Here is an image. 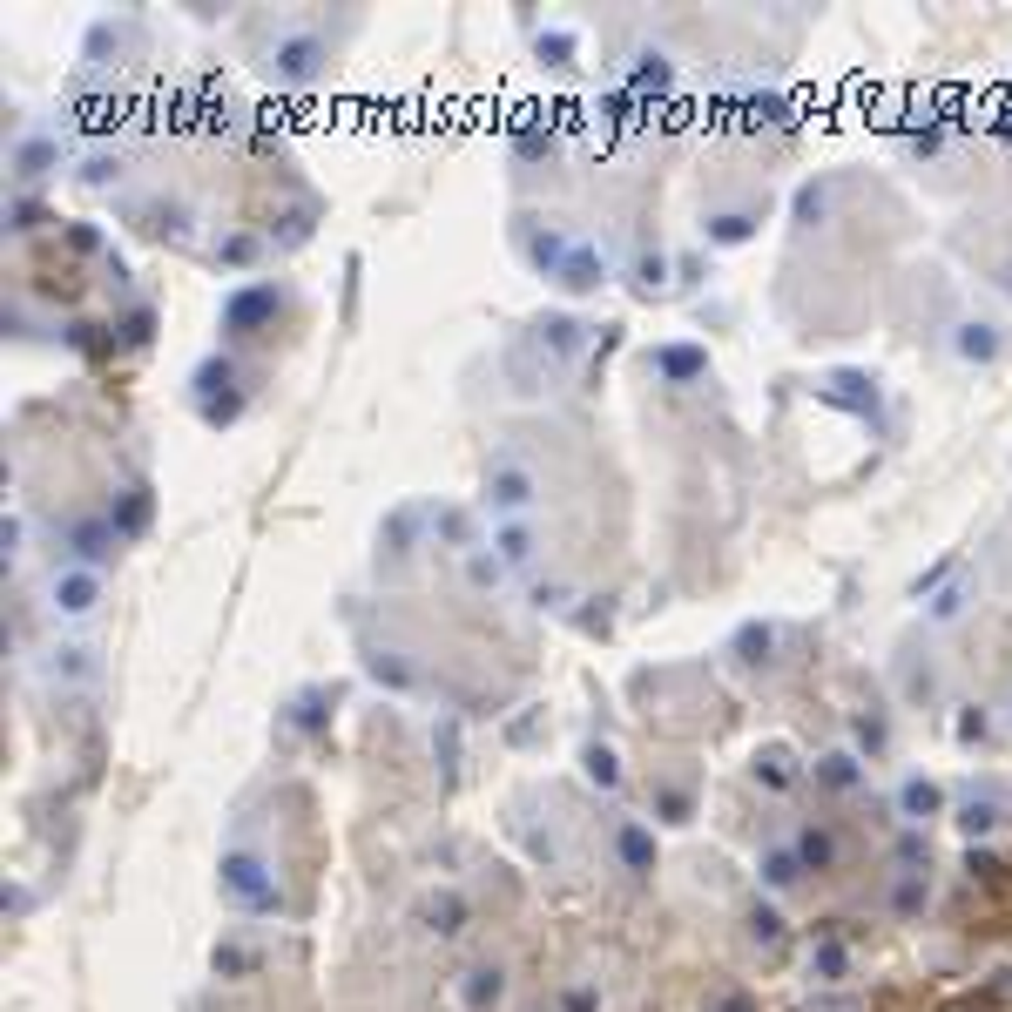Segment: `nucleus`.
<instances>
[{"label": "nucleus", "mask_w": 1012, "mask_h": 1012, "mask_svg": "<svg viewBox=\"0 0 1012 1012\" xmlns=\"http://www.w3.org/2000/svg\"><path fill=\"white\" fill-rule=\"evenodd\" d=\"M223 884H230V898H244L250 911H270L277 905V884L263 877L257 858H223Z\"/></svg>", "instance_id": "1"}, {"label": "nucleus", "mask_w": 1012, "mask_h": 1012, "mask_svg": "<svg viewBox=\"0 0 1012 1012\" xmlns=\"http://www.w3.org/2000/svg\"><path fill=\"white\" fill-rule=\"evenodd\" d=\"M95 601H102V581H95V574H81V568L54 574V608L62 614H88Z\"/></svg>", "instance_id": "2"}, {"label": "nucleus", "mask_w": 1012, "mask_h": 1012, "mask_svg": "<svg viewBox=\"0 0 1012 1012\" xmlns=\"http://www.w3.org/2000/svg\"><path fill=\"white\" fill-rule=\"evenodd\" d=\"M486 500L506 506V513H513V506H527V500H534V473H520V466H500V473H493V486H486Z\"/></svg>", "instance_id": "3"}, {"label": "nucleus", "mask_w": 1012, "mask_h": 1012, "mask_svg": "<svg viewBox=\"0 0 1012 1012\" xmlns=\"http://www.w3.org/2000/svg\"><path fill=\"white\" fill-rule=\"evenodd\" d=\"M263 311H277V291H270V284H263V291H244V297H236V304H230V324L244 331V324H257Z\"/></svg>", "instance_id": "4"}, {"label": "nucleus", "mask_w": 1012, "mask_h": 1012, "mask_svg": "<svg viewBox=\"0 0 1012 1012\" xmlns=\"http://www.w3.org/2000/svg\"><path fill=\"white\" fill-rule=\"evenodd\" d=\"M466 1006H473V1012L500 1006V972H486V966H479V972H466Z\"/></svg>", "instance_id": "5"}, {"label": "nucleus", "mask_w": 1012, "mask_h": 1012, "mask_svg": "<svg viewBox=\"0 0 1012 1012\" xmlns=\"http://www.w3.org/2000/svg\"><path fill=\"white\" fill-rule=\"evenodd\" d=\"M426 918H432V932H460L466 905H460V898H452V891H445V898H432V905H426Z\"/></svg>", "instance_id": "6"}, {"label": "nucleus", "mask_w": 1012, "mask_h": 1012, "mask_svg": "<svg viewBox=\"0 0 1012 1012\" xmlns=\"http://www.w3.org/2000/svg\"><path fill=\"white\" fill-rule=\"evenodd\" d=\"M958 352H966V358H992V352H999L992 324H966V331H958Z\"/></svg>", "instance_id": "7"}, {"label": "nucleus", "mask_w": 1012, "mask_h": 1012, "mask_svg": "<svg viewBox=\"0 0 1012 1012\" xmlns=\"http://www.w3.org/2000/svg\"><path fill=\"white\" fill-rule=\"evenodd\" d=\"M763 877H769V884H797V858H790V850H769V864H763Z\"/></svg>", "instance_id": "8"}, {"label": "nucleus", "mask_w": 1012, "mask_h": 1012, "mask_svg": "<svg viewBox=\"0 0 1012 1012\" xmlns=\"http://www.w3.org/2000/svg\"><path fill=\"white\" fill-rule=\"evenodd\" d=\"M500 553L506 560H527V553H534V534H527V527H500Z\"/></svg>", "instance_id": "9"}, {"label": "nucleus", "mask_w": 1012, "mask_h": 1012, "mask_svg": "<svg viewBox=\"0 0 1012 1012\" xmlns=\"http://www.w3.org/2000/svg\"><path fill=\"white\" fill-rule=\"evenodd\" d=\"M661 371H675V378H695V371H702V352H661Z\"/></svg>", "instance_id": "10"}, {"label": "nucleus", "mask_w": 1012, "mask_h": 1012, "mask_svg": "<svg viewBox=\"0 0 1012 1012\" xmlns=\"http://www.w3.org/2000/svg\"><path fill=\"white\" fill-rule=\"evenodd\" d=\"M905 810L932 817V810H938V790H932V783H905Z\"/></svg>", "instance_id": "11"}, {"label": "nucleus", "mask_w": 1012, "mask_h": 1012, "mask_svg": "<svg viewBox=\"0 0 1012 1012\" xmlns=\"http://www.w3.org/2000/svg\"><path fill=\"white\" fill-rule=\"evenodd\" d=\"M621 858H628L635 871H648V837L642 830H621Z\"/></svg>", "instance_id": "12"}, {"label": "nucleus", "mask_w": 1012, "mask_h": 1012, "mask_svg": "<svg viewBox=\"0 0 1012 1012\" xmlns=\"http://www.w3.org/2000/svg\"><path fill=\"white\" fill-rule=\"evenodd\" d=\"M88 668V648H54V675H81Z\"/></svg>", "instance_id": "13"}, {"label": "nucleus", "mask_w": 1012, "mask_h": 1012, "mask_svg": "<svg viewBox=\"0 0 1012 1012\" xmlns=\"http://www.w3.org/2000/svg\"><path fill=\"white\" fill-rule=\"evenodd\" d=\"M750 932L763 938V945H776V938H783V918H776V911H756V918H750Z\"/></svg>", "instance_id": "14"}, {"label": "nucleus", "mask_w": 1012, "mask_h": 1012, "mask_svg": "<svg viewBox=\"0 0 1012 1012\" xmlns=\"http://www.w3.org/2000/svg\"><path fill=\"white\" fill-rule=\"evenodd\" d=\"M958 608H966V587H945V594L932 601V614H938V621H951V614H958Z\"/></svg>", "instance_id": "15"}, {"label": "nucleus", "mask_w": 1012, "mask_h": 1012, "mask_svg": "<svg viewBox=\"0 0 1012 1012\" xmlns=\"http://www.w3.org/2000/svg\"><path fill=\"white\" fill-rule=\"evenodd\" d=\"M810 966L824 972V979H837V972H843V945H824V951H817V958H810Z\"/></svg>", "instance_id": "16"}, {"label": "nucleus", "mask_w": 1012, "mask_h": 1012, "mask_svg": "<svg viewBox=\"0 0 1012 1012\" xmlns=\"http://www.w3.org/2000/svg\"><path fill=\"white\" fill-rule=\"evenodd\" d=\"M587 776H594V783H614V756L608 750H587Z\"/></svg>", "instance_id": "17"}, {"label": "nucleus", "mask_w": 1012, "mask_h": 1012, "mask_svg": "<svg viewBox=\"0 0 1012 1012\" xmlns=\"http://www.w3.org/2000/svg\"><path fill=\"white\" fill-rule=\"evenodd\" d=\"M999 824V810H992V803H972V810H966V830H992Z\"/></svg>", "instance_id": "18"}, {"label": "nucleus", "mask_w": 1012, "mask_h": 1012, "mask_svg": "<svg viewBox=\"0 0 1012 1012\" xmlns=\"http://www.w3.org/2000/svg\"><path fill=\"white\" fill-rule=\"evenodd\" d=\"M803 858H810V864H830V837H817V830H810V837H803Z\"/></svg>", "instance_id": "19"}]
</instances>
